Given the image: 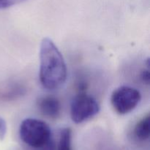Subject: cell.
Wrapping results in <instances>:
<instances>
[{"label":"cell","instance_id":"cell-5","mask_svg":"<svg viewBox=\"0 0 150 150\" xmlns=\"http://www.w3.org/2000/svg\"><path fill=\"white\" fill-rule=\"evenodd\" d=\"M38 105L40 112L49 119H57L61 114V103L53 95H46L40 98Z\"/></svg>","mask_w":150,"mask_h":150},{"label":"cell","instance_id":"cell-4","mask_svg":"<svg viewBox=\"0 0 150 150\" xmlns=\"http://www.w3.org/2000/svg\"><path fill=\"white\" fill-rule=\"evenodd\" d=\"M142 95L138 89L129 86L117 88L111 96V103L116 112L121 115L129 114L140 103Z\"/></svg>","mask_w":150,"mask_h":150},{"label":"cell","instance_id":"cell-2","mask_svg":"<svg viewBox=\"0 0 150 150\" xmlns=\"http://www.w3.org/2000/svg\"><path fill=\"white\" fill-rule=\"evenodd\" d=\"M21 139L35 149L50 150L52 146V133L49 125L42 120L26 118L19 127Z\"/></svg>","mask_w":150,"mask_h":150},{"label":"cell","instance_id":"cell-6","mask_svg":"<svg viewBox=\"0 0 150 150\" xmlns=\"http://www.w3.org/2000/svg\"><path fill=\"white\" fill-rule=\"evenodd\" d=\"M134 134L138 139L146 141L149 139L150 135V116L146 114L139 120L134 128Z\"/></svg>","mask_w":150,"mask_h":150},{"label":"cell","instance_id":"cell-3","mask_svg":"<svg viewBox=\"0 0 150 150\" xmlns=\"http://www.w3.org/2000/svg\"><path fill=\"white\" fill-rule=\"evenodd\" d=\"M99 111L100 105L97 100L85 92H81L75 96L70 105V117L76 124L90 120Z\"/></svg>","mask_w":150,"mask_h":150},{"label":"cell","instance_id":"cell-10","mask_svg":"<svg viewBox=\"0 0 150 150\" xmlns=\"http://www.w3.org/2000/svg\"><path fill=\"white\" fill-rule=\"evenodd\" d=\"M141 79H142V81L144 82V83L146 85L149 84L150 81V73L149 68H147L146 70H144L143 72L141 74Z\"/></svg>","mask_w":150,"mask_h":150},{"label":"cell","instance_id":"cell-8","mask_svg":"<svg viewBox=\"0 0 150 150\" xmlns=\"http://www.w3.org/2000/svg\"><path fill=\"white\" fill-rule=\"evenodd\" d=\"M26 1V0H0V10L8 8L12 6L21 4Z\"/></svg>","mask_w":150,"mask_h":150},{"label":"cell","instance_id":"cell-1","mask_svg":"<svg viewBox=\"0 0 150 150\" xmlns=\"http://www.w3.org/2000/svg\"><path fill=\"white\" fill-rule=\"evenodd\" d=\"M40 81L43 88L54 91L67 80V67L61 52L51 39H42L40 48Z\"/></svg>","mask_w":150,"mask_h":150},{"label":"cell","instance_id":"cell-9","mask_svg":"<svg viewBox=\"0 0 150 150\" xmlns=\"http://www.w3.org/2000/svg\"><path fill=\"white\" fill-rule=\"evenodd\" d=\"M6 133H7V125L5 121L0 117V140L4 139Z\"/></svg>","mask_w":150,"mask_h":150},{"label":"cell","instance_id":"cell-7","mask_svg":"<svg viewBox=\"0 0 150 150\" xmlns=\"http://www.w3.org/2000/svg\"><path fill=\"white\" fill-rule=\"evenodd\" d=\"M71 139V130L68 127L62 129L60 132L58 150H72Z\"/></svg>","mask_w":150,"mask_h":150}]
</instances>
